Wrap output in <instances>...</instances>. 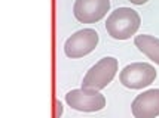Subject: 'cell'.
I'll return each mask as SVG.
<instances>
[{
  "mask_svg": "<svg viewBox=\"0 0 159 118\" xmlns=\"http://www.w3.org/2000/svg\"><path fill=\"white\" fill-rule=\"evenodd\" d=\"M141 27V16L132 7L120 6L111 10L106 19V31L113 40H128Z\"/></svg>",
  "mask_w": 159,
  "mask_h": 118,
  "instance_id": "cell-1",
  "label": "cell"
},
{
  "mask_svg": "<svg viewBox=\"0 0 159 118\" xmlns=\"http://www.w3.org/2000/svg\"><path fill=\"white\" fill-rule=\"evenodd\" d=\"M119 71V61L115 56H104L83 75L82 89L101 92L113 81Z\"/></svg>",
  "mask_w": 159,
  "mask_h": 118,
  "instance_id": "cell-2",
  "label": "cell"
},
{
  "mask_svg": "<svg viewBox=\"0 0 159 118\" xmlns=\"http://www.w3.org/2000/svg\"><path fill=\"white\" fill-rule=\"evenodd\" d=\"M156 77H158V71L155 70L152 63L132 62L128 63L119 72V81L126 89L141 90L144 87H149L152 83H155Z\"/></svg>",
  "mask_w": 159,
  "mask_h": 118,
  "instance_id": "cell-3",
  "label": "cell"
},
{
  "mask_svg": "<svg viewBox=\"0 0 159 118\" xmlns=\"http://www.w3.org/2000/svg\"><path fill=\"white\" fill-rule=\"evenodd\" d=\"M100 43V35L94 28H82L64 42V55L70 59H80L92 53Z\"/></svg>",
  "mask_w": 159,
  "mask_h": 118,
  "instance_id": "cell-4",
  "label": "cell"
},
{
  "mask_svg": "<svg viewBox=\"0 0 159 118\" xmlns=\"http://www.w3.org/2000/svg\"><path fill=\"white\" fill-rule=\"evenodd\" d=\"M66 104L79 112H98L107 106V99L101 92L89 89H73L64 96Z\"/></svg>",
  "mask_w": 159,
  "mask_h": 118,
  "instance_id": "cell-5",
  "label": "cell"
},
{
  "mask_svg": "<svg viewBox=\"0 0 159 118\" xmlns=\"http://www.w3.org/2000/svg\"><path fill=\"white\" fill-rule=\"evenodd\" d=\"M110 0H76L73 15L80 24H97L110 14Z\"/></svg>",
  "mask_w": 159,
  "mask_h": 118,
  "instance_id": "cell-6",
  "label": "cell"
},
{
  "mask_svg": "<svg viewBox=\"0 0 159 118\" xmlns=\"http://www.w3.org/2000/svg\"><path fill=\"white\" fill-rule=\"evenodd\" d=\"M134 118H158L159 117V89H149L134 97L131 104Z\"/></svg>",
  "mask_w": 159,
  "mask_h": 118,
  "instance_id": "cell-7",
  "label": "cell"
},
{
  "mask_svg": "<svg viewBox=\"0 0 159 118\" xmlns=\"http://www.w3.org/2000/svg\"><path fill=\"white\" fill-rule=\"evenodd\" d=\"M134 44L152 62L159 65V39L152 34H140L134 37Z\"/></svg>",
  "mask_w": 159,
  "mask_h": 118,
  "instance_id": "cell-8",
  "label": "cell"
},
{
  "mask_svg": "<svg viewBox=\"0 0 159 118\" xmlns=\"http://www.w3.org/2000/svg\"><path fill=\"white\" fill-rule=\"evenodd\" d=\"M62 104L57 99L55 100V118H61V115H62Z\"/></svg>",
  "mask_w": 159,
  "mask_h": 118,
  "instance_id": "cell-9",
  "label": "cell"
},
{
  "mask_svg": "<svg viewBox=\"0 0 159 118\" xmlns=\"http://www.w3.org/2000/svg\"><path fill=\"white\" fill-rule=\"evenodd\" d=\"M128 2H131L132 5H135V6H143V5H146L149 0H128Z\"/></svg>",
  "mask_w": 159,
  "mask_h": 118,
  "instance_id": "cell-10",
  "label": "cell"
}]
</instances>
